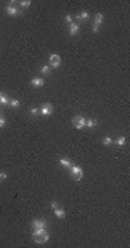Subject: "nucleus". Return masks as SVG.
Wrapping results in <instances>:
<instances>
[{
  "label": "nucleus",
  "mask_w": 130,
  "mask_h": 248,
  "mask_svg": "<svg viewBox=\"0 0 130 248\" xmlns=\"http://www.w3.org/2000/svg\"><path fill=\"white\" fill-rule=\"evenodd\" d=\"M41 72L42 74H45V75H48V74H51V66H42V69H41Z\"/></svg>",
  "instance_id": "17"
},
{
  "label": "nucleus",
  "mask_w": 130,
  "mask_h": 248,
  "mask_svg": "<svg viewBox=\"0 0 130 248\" xmlns=\"http://www.w3.org/2000/svg\"><path fill=\"white\" fill-rule=\"evenodd\" d=\"M75 19L77 20H88L90 19V14H88V12H80V13H77V16H75Z\"/></svg>",
  "instance_id": "10"
},
{
  "label": "nucleus",
  "mask_w": 130,
  "mask_h": 248,
  "mask_svg": "<svg viewBox=\"0 0 130 248\" xmlns=\"http://www.w3.org/2000/svg\"><path fill=\"white\" fill-rule=\"evenodd\" d=\"M59 163H61V166H64V167H67V169H69V167L72 166L71 160H68L67 157H61V159H59Z\"/></svg>",
  "instance_id": "11"
},
{
  "label": "nucleus",
  "mask_w": 130,
  "mask_h": 248,
  "mask_svg": "<svg viewBox=\"0 0 130 248\" xmlns=\"http://www.w3.org/2000/svg\"><path fill=\"white\" fill-rule=\"evenodd\" d=\"M32 227H33V230H45L46 228V221L41 219V218H36V219L32 221Z\"/></svg>",
  "instance_id": "5"
},
{
  "label": "nucleus",
  "mask_w": 130,
  "mask_h": 248,
  "mask_svg": "<svg viewBox=\"0 0 130 248\" xmlns=\"http://www.w3.org/2000/svg\"><path fill=\"white\" fill-rule=\"evenodd\" d=\"M51 208H52V209H56V208H58V202H56V201H52V202H51Z\"/></svg>",
  "instance_id": "24"
},
{
  "label": "nucleus",
  "mask_w": 130,
  "mask_h": 248,
  "mask_svg": "<svg viewBox=\"0 0 130 248\" xmlns=\"http://www.w3.org/2000/svg\"><path fill=\"white\" fill-rule=\"evenodd\" d=\"M32 237H33L35 243H38V244H45L49 240V234L45 230H33Z\"/></svg>",
  "instance_id": "1"
},
{
  "label": "nucleus",
  "mask_w": 130,
  "mask_h": 248,
  "mask_svg": "<svg viewBox=\"0 0 130 248\" xmlns=\"http://www.w3.org/2000/svg\"><path fill=\"white\" fill-rule=\"evenodd\" d=\"M96 125H97V120H93L91 119V120H87L85 121V127H88V128H94Z\"/></svg>",
  "instance_id": "15"
},
{
  "label": "nucleus",
  "mask_w": 130,
  "mask_h": 248,
  "mask_svg": "<svg viewBox=\"0 0 130 248\" xmlns=\"http://www.w3.org/2000/svg\"><path fill=\"white\" fill-rule=\"evenodd\" d=\"M65 22H67L68 25L74 23V20H72V16H71V14H67V16H65Z\"/></svg>",
  "instance_id": "22"
},
{
  "label": "nucleus",
  "mask_w": 130,
  "mask_h": 248,
  "mask_svg": "<svg viewBox=\"0 0 130 248\" xmlns=\"http://www.w3.org/2000/svg\"><path fill=\"white\" fill-rule=\"evenodd\" d=\"M9 97L6 95V94H3V92H0V104H3V106H7L9 104Z\"/></svg>",
  "instance_id": "14"
},
{
  "label": "nucleus",
  "mask_w": 130,
  "mask_h": 248,
  "mask_svg": "<svg viewBox=\"0 0 130 248\" xmlns=\"http://www.w3.org/2000/svg\"><path fill=\"white\" fill-rule=\"evenodd\" d=\"M98 29H100V26H97V25H94V26H93V32H94V33H97V32H98Z\"/></svg>",
  "instance_id": "25"
},
{
  "label": "nucleus",
  "mask_w": 130,
  "mask_h": 248,
  "mask_svg": "<svg viewBox=\"0 0 130 248\" xmlns=\"http://www.w3.org/2000/svg\"><path fill=\"white\" fill-rule=\"evenodd\" d=\"M114 141H113V138L111 137H106L104 140H103V144H106V146H110V144H113Z\"/></svg>",
  "instance_id": "18"
},
{
  "label": "nucleus",
  "mask_w": 130,
  "mask_h": 248,
  "mask_svg": "<svg viewBox=\"0 0 130 248\" xmlns=\"http://www.w3.org/2000/svg\"><path fill=\"white\" fill-rule=\"evenodd\" d=\"M29 113H30V116H32V117L39 116V110H38V108H30V110H29Z\"/></svg>",
  "instance_id": "20"
},
{
  "label": "nucleus",
  "mask_w": 130,
  "mask_h": 248,
  "mask_svg": "<svg viewBox=\"0 0 130 248\" xmlns=\"http://www.w3.org/2000/svg\"><path fill=\"white\" fill-rule=\"evenodd\" d=\"M49 65H51L52 68H59V66H61V58H59V55L51 53V55H49Z\"/></svg>",
  "instance_id": "4"
},
{
  "label": "nucleus",
  "mask_w": 130,
  "mask_h": 248,
  "mask_svg": "<svg viewBox=\"0 0 130 248\" xmlns=\"http://www.w3.org/2000/svg\"><path fill=\"white\" fill-rule=\"evenodd\" d=\"M69 172H71V175H72V179H74V180H81V179L84 177V172H83V169H81L80 166H77V164H72V166L69 167Z\"/></svg>",
  "instance_id": "2"
},
{
  "label": "nucleus",
  "mask_w": 130,
  "mask_h": 248,
  "mask_svg": "<svg viewBox=\"0 0 130 248\" xmlns=\"http://www.w3.org/2000/svg\"><path fill=\"white\" fill-rule=\"evenodd\" d=\"M85 119L84 117H81V116H75L74 119H72V124H74V127L75 128H78V130H81V128H84L85 127Z\"/></svg>",
  "instance_id": "3"
},
{
  "label": "nucleus",
  "mask_w": 130,
  "mask_h": 248,
  "mask_svg": "<svg viewBox=\"0 0 130 248\" xmlns=\"http://www.w3.org/2000/svg\"><path fill=\"white\" fill-rule=\"evenodd\" d=\"M6 13H7L9 16H17V14H19V9L14 7L13 4H9V6L6 7Z\"/></svg>",
  "instance_id": "7"
},
{
  "label": "nucleus",
  "mask_w": 130,
  "mask_h": 248,
  "mask_svg": "<svg viewBox=\"0 0 130 248\" xmlns=\"http://www.w3.org/2000/svg\"><path fill=\"white\" fill-rule=\"evenodd\" d=\"M54 214H55V216H58V218H65V211L64 209H61V208H56V209H54Z\"/></svg>",
  "instance_id": "13"
},
{
  "label": "nucleus",
  "mask_w": 130,
  "mask_h": 248,
  "mask_svg": "<svg viewBox=\"0 0 130 248\" xmlns=\"http://www.w3.org/2000/svg\"><path fill=\"white\" fill-rule=\"evenodd\" d=\"M6 177H7L6 173H0V179H6Z\"/></svg>",
  "instance_id": "26"
},
{
  "label": "nucleus",
  "mask_w": 130,
  "mask_h": 248,
  "mask_svg": "<svg viewBox=\"0 0 130 248\" xmlns=\"http://www.w3.org/2000/svg\"><path fill=\"white\" fill-rule=\"evenodd\" d=\"M9 106H10V107L17 108V107L20 106V101H19V100H10V101H9Z\"/></svg>",
  "instance_id": "16"
},
{
  "label": "nucleus",
  "mask_w": 130,
  "mask_h": 248,
  "mask_svg": "<svg viewBox=\"0 0 130 248\" xmlns=\"http://www.w3.org/2000/svg\"><path fill=\"white\" fill-rule=\"evenodd\" d=\"M43 84H45L43 78H32L30 79V85L32 87H43Z\"/></svg>",
  "instance_id": "9"
},
{
  "label": "nucleus",
  "mask_w": 130,
  "mask_h": 248,
  "mask_svg": "<svg viewBox=\"0 0 130 248\" xmlns=\"http://www.w3.org/2000/svg\"><path fill=\"white\" fill-rule=\"evenodd\" d=\"M30 3H32L30 0H22V1H20V6H22V7H29Z\"/></svg>",
  "instance_id": "21"
},
{
  "label": "nucleus",
  "mask_w": 130,
  "mask_h": 248,
  "mask_svg": "<svg viewBox=\"0 0 130 248\" xmlns=\"http://www.w3.org/2000/svg\"><path fill=\"white\" fill-rule=\"evenodd\" d=\"M4 125H6V120H4L3 116H0V128H3Z\"/></svg>",
  "instance_id": "23"
},
{
  "label": "nucleus",
  "mask_w": 130,
  "mask_h": 248,
  "mask_svg": "<svg viewBox=\"0 0 130 248\" xmlns=\"http://www.w3.org/2000/svg\"><path fill=\"white\" fill-rule=\"evenodd\" d=\"M54 113V107L51 106V104H43L42 107H41V110H39V114H42V116H51Z\"/></svg>",
  "instance_id": "6"
},
{
  "label": "nucleus",
  "mask_w": 130,
  "mask_h": 248,
  "mask_svg": "<svg viewBox=\"0 0 130 248\" xmlns=\"http://www.w3.org/2000/svg\"><path fill=\"white\" fill-rule=\"evenodd\" d=\"M78 30H80V25H78V23H71V25H69V35H71V36L78 35Z\"/></svg>",
  "instance_id": "8"
},
{
  "label": "nucleus",
  "mask_w": 130,
  "mask_h": 248,
  "mask_svg": "<svg viewBox=\"0 0 130 248\" xmlns=\"http://www.w3.org/2000/svg\"><path fill=\"white\" fill-rule=\"evenodd\" d=\"M103 19H104V16H103L101 13H97V14H96V17H94V25L100 26V25L103 23Z\"/></svg>",
  "instance_id": "12"
},
{
  "label": "nucleus",
  "mask_w": 130,
  "mask_h": 248,
  "mask_svg": "<svg viewBox=\"0 0 130 248\" xmlns=\"http://www.w3.org/2000/svg\"><path fill=\"white\" fill-rule=\"evenodd\" d=\"M116 144H117V146H124V144H126V138H124V137L117 138V140H116Z\"/></svg>",
  "instance_id": "19"
}]
</instances>
